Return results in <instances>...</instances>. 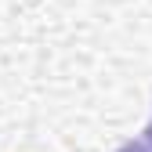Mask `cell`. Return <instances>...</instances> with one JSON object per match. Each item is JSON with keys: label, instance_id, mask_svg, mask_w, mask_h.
Returning <instances> with one entry per match:
<instances>
[{"label": "cell", "instance_id": "obj_2", "mask_svg": "<svg viewBox=\"0 0 152 152\" xmlns=\"http://www.w3.org/2000/svg\"><path fill=\"white\" fill-rule=\"evenodd\" d=\"M145 141H148V145H152V123H148V127H145Z\"/></svg>", "mask_w": 152, "mask_h": 152}, {"label": "cell", "instance_id": "obj_1", "mask_svg": "<svg viewBox=\"0 0 152 152\" xmlns=\"http://www.w3.org/2000/svg\"><path fill=\"white\" fill-rule=\"evenodd\" d=\"M116 152H152V145L148 141H123Z\"/></svg>", "mask_w": 152, "mask_h": 152}]
</instances>
